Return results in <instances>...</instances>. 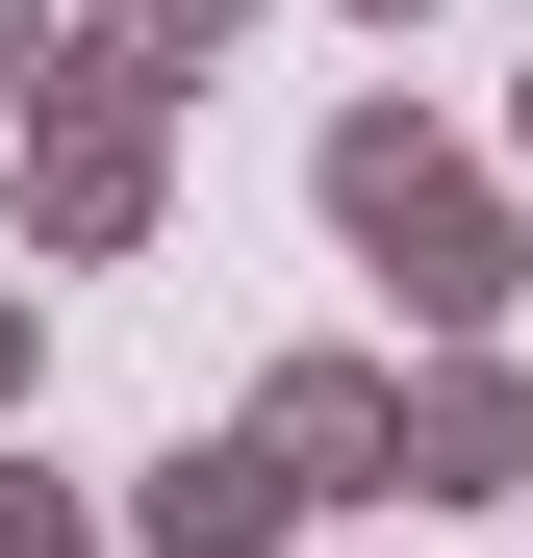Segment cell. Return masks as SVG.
Wrapping results in <instances>:
<instances>
[{"mask_svg":"<svg viewBox=\"0 0 533 558\" xmlns=\"http://www.w3.org/2000/svg\"><path fill=\"white\" fill-rule=\"evenodd\" d=\"M153 533H178V558H229V533H280V483H254V457H178V483H153Z\"/></svg>","mask_w":533,"mask_h":558,"instance_id":"1","label":"cell"},{"mask_svg":"<svg viewBox=\"0 0 533 558\" xmlns=\"http://www.w3.org/2000/svg\"><path fill=\"white\" fill-rule=\"evenodd\" d=\"M0 51H26V0H0Z\"/></svg>","mask_w":533,"mask_h":558,"instance_id":"2","label":"cell"}]
</instances>
